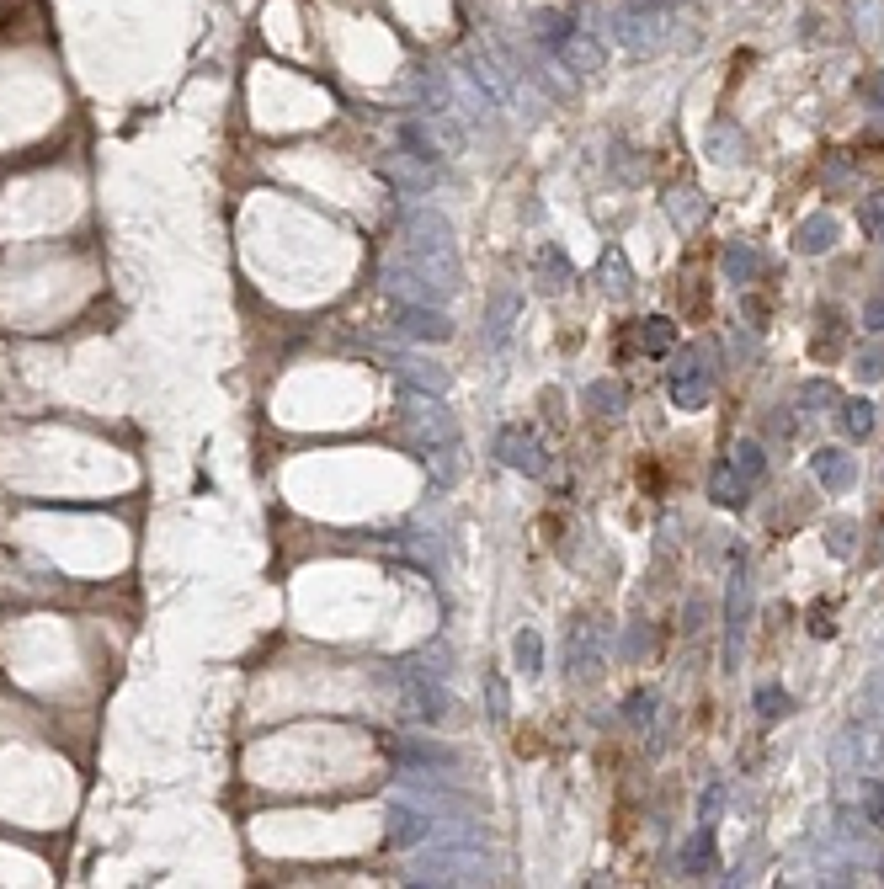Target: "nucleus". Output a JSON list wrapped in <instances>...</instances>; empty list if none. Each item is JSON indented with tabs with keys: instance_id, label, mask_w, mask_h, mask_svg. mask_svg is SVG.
I'll use <instances>...</instances> for the list:
<instances>
[{
	"instance_id": "1",
	"label": "nucleus",
	"mask_w": 884,
	"mask_h": 889,
	"mask_svg": "<svg viewBox=\"0 0 884 889\" xmlns=\"http://www.w3.org/2000/svg\"><path fill=\"white\" fill-rule=\"evenodd\" d=\"M672 400H677L682 410H698V405L709 400V373L698 368V352H688L682 368L672 373Z\"/></svg>"
},
{
	"instance_id": "2",
	"label": "nucleus",
	"mask_w": 884,
	"mask_h": 889,
	"mask_svg": "<svg viewBox=\"0 0 884 889\" xmlns=\"http://www.w3.org/2000/svg\"><path fill=\"white\" fill-rule=\"evenodd\" d=\"M554 53H560V64H570L576 75H597V69H602V43H592L586 32H565V37L554 43Z\"/></svg>"
},
{
	"instance_id": "3",
	"label": "nucleus",
	"mask_w": 884,
	"mask_h": 889,
	"mask_svg": "<svg viewBox=\"0 0 884 889\" xmlns=\"http://www.w3.org/2000/svg\"><path fill=\"white\" fill-rule=\"evenodd\" d=\"M853 453H842V448H821L816 453V480L826 485V490H848L853 485Z\"/></svg>"
},
{
	"instance_id": "4",
	"label": "nucleus",
	"mask_w": 884,
	"mask_h": 889,
	"mask_svg": "<svg viewBox=\"0 0 884 889\" xmlns=\"http://www.w3.org/2000/svg\"><path fill=\"white\" fill-rule=\"evenodd\" d=\"M746 490H752V480L725 458V464H714V474H709V496L720 501V506H741L746 501Z\"/></svg>"
},
{
	"instance_id": "5",
	"label": "nucleus",
	"mask_w": 884,
	"mask_h": 889,
	"mask_svg": "<svg viewBox=\"0 0 884 889\" xmlns=\"http://www.w3.org/2000/svg\"><path fill=\"white\" fill-rule=\"evenodd\" d=\"M501 458H506V464H517V469H533V474H544V469H549V458H544L538 437H522V432H506V437H501Z\"/></svg>"
},
{
	"instance_id": "6",
	"label": "nucleus",
	"mask_w": 884,
	"mask_h": 889,
	"mask_svg": "<svg viewBox=\"0 0 884 889\" xmlns=\"http://www.w3.org/2000/svg\"><path fill=\"white\" fill-rule=\"evenodd\" d=\"M672 346H677V325H672V320H661V314L640 320V352H645V357H666Z\"/></svg>"
},
{
	"instance_id": "7",
	"label": "nucleus",
	"mask_w": 884,
	"mask_h": 889,
	"mask_svg": "<svg viewBox=\"0 0 884 889\" xmlns=\"http://www.w3.org/2000/svg\"><path fill=\"white\" fill-rule=\"evenodd\" d=\"M832 245H837V224H832L826 213H816V218H805V224H800V250H805V256L832 250Z\"/></svg>"
},
{
	"instance_id": "8",
	"label": "nucleus",
	"mask_w": 884,
	"mask_h": 889,
	"mask_svg": "<svg viewBox=\"0 0 884 889\" xmlns=\"http://www.w3.org/2000/svg\"><path fill=\"white\" fill-rule=\"evenodd\" d=\"M725 272H730L736 282H752V277L762 272V261H757L752 245H730V250H725Z\"/></svg>"
},
{
	"instance_id": "9",
	"label": "nucleus",
	"mask_w": 884,
	"mask_h": 889,
	"mask_svg": "<svg viewBox=\"0 0 884 889\" xmlns=\"http://www.w3.org/2000/svg\"><path fill=\"white\" fill-rule=\"evenodd\" d=\"M842 426H848V437H869L874 432V405L869 400H848L842 405Z\"/></svg>"
},
{
	"instance_id": "10",
	"label": "nucleus",
	"mask_w": 884,
	"mask_h": 889,
	"mask_svg": "<svg viewBox=\"0 0 884 889\" xmlns=\"http://www.w3.org/2000/svg\"><path fill=\"white\" fill-rule=\"evenodd\" d=\"M837 341H842V309H821V336H816V357L837 352Z\"/></svg>"
},
{
	"instance_id": "11",
	"label": "nucleus",
	"mask_w": 884,
	"mask_h": 889,
	"mask_svg": "<svg viewBox=\"0 0 884 889\" xmlns=\"http://www.w3.org/2000/svg\"><path fill=\"white\" fill-rule=\"evenodd\" d=\"M858 218H864V229H869V240H880V245H884V192H869V197H864V208H858Z\"/></svg>"
},
{
	"instance_id": "12",
	"label": "nucleus",
	"mask_w": 884,
	"mask_h": 889,
	"mask_svg": "<svg viewBox=\"0 0 884 889\" xmlns=\"http://www.w3.org/2000/svg\"><path fill=\"white\" fill-rule=\"evenodd\" d=\"M746 480H762V448L757 442H746V448H736V458H730Z\"/></svg>"
},
{
	"instance_id": "13",
	"label": "nucleus",
	"mask_w": 884,
	"mask_h": 889,
	"mask_svg": "<svg viewBox=\"0 0 884 889\" xmlns=\"http://www.w3.org/2000/svg\"><path fill=\"white\" fill-rule=\"evenodd\" d=\"M714 863V847H709V837H693V847H688V858H682V869L693 874V869H709Z\"/></svg>"
},
{
	"instance_id": "14",
	"label": "nucleus",
	"mask_w": 884,
	"mask_h": 889,
	"mask_svg": "<svg viewBox=\"0 0 884 889\" xmlns=\"http://www.w3.org/2000/svg\"><path fill=\"white\" fill-rule=\"evenodd\" d=\"M853 522H832V554H853Z\"/></svg>"
},
{
	"instance_id": "15",
	"label": "nucleus",
	"mask_w": 884,
	"mask_h": 889,
	"mask_svg": "<svg viewBox=\"0 0 884 889\" xmlns=\"http://www.w3.org/2000/svg\"><path fill=\"white\" fill-rule=\"evenodd\" d=\"M757 703H762V714H768V719H778V714L789 709V693H778V687H762V698H757Z\"/></svg>"
},
{
	"instance_id": "16",
	"label": "nucleus",
	"mask_w": 884,
	"mask_h": 889,
	"mask_svg": "<svg viewBox=\"0 0 884 889\" xmlns=\"http://www.w3.org/2000/svg\"><path fill=\"white\" fill-rule=\"evenodd\" d=\"M858 378H884V346H874V352L858 357Z\"/></svg>"
},
{
	"instance_id": "17",
	"label": "nucleus",
	"mask_w": 884,
	"mask_h": 889,
	"mask_svg": "<svg viewBox=\"0 0 884 889\" xmlns=\"http://www.w3.org/2000/svg\"><path fill=\"white\" fill-rule=\"evenodd\" d=\"M517 661H522V671H538V639L533 634L517 639Z\"/></svg>"
},
{
	"instance_id": "18",
	"label": "nucleus",
	"mask_w": 884,
	"mask_h": 889,
	"mask_svg": "<svg viewBox=\"0 0 884 889\" xmlns=\"http://www.w3.org/2000/svg\"><path fill=\"white\" fill-rule=\"evenodd\" d=\"M864 810H869L874 821L884 815V783H864Z\"/></svg>"
},
{
	"instance_id": "19",
	"label": "nucleus",
	"mask_w": 884,
	"mask_h": 889,
	"mask_svg": "<svg viewBox=\"0 0 884 889\" xmlns=\"http://www.w3.org/2000/svg\"><path fill=\"white\" fill-rule=\"evenodd\" d=\"M864 325H869V330H884V293L869 304V309H864Z\"/></svg>"
},
{
	"instance_id": "20",
	"label": "nucleus",
	"mask_w": 884,
	"mask_h": 889,
	"mask_svg": "<svg viewBox=\"0 0 884 889\" xmlns=\"http://www.w3.org/2000/svg\"><path fill=\"white\" fill-rule=\"evenodd\" d=\"M805 400H810V405H832V400H837V394H832V389H826V384H805Z\"/></svg>"
}]
</instances>
